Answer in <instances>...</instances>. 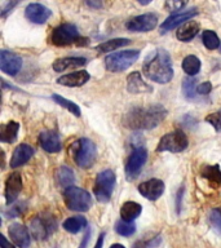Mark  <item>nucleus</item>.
I'll use <instances>...</instances> for the list:
<instances>
[{
    "instance_id": "393cba45",
    "label": "nucleus",
    "mask_w": 221,
    "mask_h": 248,
    "mask_svg": "<svg viewBox=\"0 0 221 248\" xmlns=\"http://www.w3.org/2000/svg\"><path fill=\"white\" fill-rule=\"evenodd\" d=\"M56 181L60 186L69 189L74 185L75 182V176H74V170L67 166H61L56 172Z\"/></svg>"
},
{
    "instance_id": "7ed1b4c3",
    "label": "nucleus",
    "mask_w": 221,
    "mask_h": 248,
    "mask_svg": "<svg viewBox=\"0 0 221 248\" xmlns=\"http://www.w3.org/2000/svg\"><path fill=\"white\" fill-rule=\"evenodd\" d=\"M70 153L77 166L80 168H91L96 160L97 149L95 142L89 139H79L70 146Z\"/></svg>"
},
{
    "instance_id": "39448f33",
    "label": "nucleus",
    "mask_w": 221,
    "mask_h": 248,
    "mask_svg": "<svg viewBox=\"0 0 221 248\" xmlns=\"http://www.w3.org/2000/svg\"><path fill=\"white\" fill-rule=\"evenodd\" d=\"M83 38L78 31V27L73 23H62L52 30L49 43L56 46H66L81 42Z\"/></svg>"
},
{
    "instance_id": "dca6fc26",
    "label": "nucleus",
    "mask_w": 221,
    "mask_h": 248,
    "mask_svg": "<svg viewBox=\"0 0 221 248\" xmlns=\"http://www.w3.org/2000/svg\"><path fill=\"white\" fill-rule=\"evenodd\" d=\"M25 16L29 21L38 25H42L49 18L52 16V11H49L48 8L44 7L43 4L39 3H31L29 4L25 9Z\"/></svg>"
},
{
    "instance_id": "4468645a",
    "label": "nucleus",
    "mask_w": 221,
    "mask_h": 248,
    "mask_svg": "<svg viewBox=\"0 0 221 248\" xmlns=\"http://www.w3.org/2000/svg\"><path fill=\"white\" fill-rule=\"evenodd\" d=\"M139 191L142 197H145L149 201H157L164 193V184H163L162 180L151 178V180L142 182L139 186Z\"/></svg>"
},
{
    "instance_id": "9d476101",
    "label": "nucleus",
    "mask_w": 221,
    "mask_h": 248,
    "mask_svg": "<svg viewBox=\"0 0 221 248\" xmlns=\"http://www.w3.org/2000/svg\"><path fill=\"white\" fill-rule=\"evenodd\" d=\"M147 151L143 146H136L129 155L126 163V176L127 180H135L142 170L143 164L146 163Z\"/></svg>"
},
{
    "instance_id": "0eeeda50",
    "label": "nucleus",
    "mask_w": 221,
    "mask_h": 248,
    "mask_svg": "<svg viewBox=\"0 0 221 248\" xmlns=\"http://www.w3.org/2000/svg\"><path fill=\"white\" fill-rule=\"evenodd\" d=\"M140 56L139 49H131V50H122V52H116L106 56L105 58V66L109 71L111 73H120L127 70L129 66H132L137 61Z\"/></svg>"
},
{
    "instance_id": "a18cd8bd",
    "label": "nucleus",
    "mask_w": 221,
    "mask_h": 248,
    "mask_svg": "<svg viewBox=\"0 0 221 248\" xmlns=\"http://www.w3.org/2000/svg\"><path fill=\"white\" fill-rule=\"evenodd\" d=\"M110 248H126V247H124L123 244L115 243V244H112V246H110Z\"/></svg>"
},
{
    "instance_id": "49530a36",
    "label": "nucleus",
    "mask_w": 221,
    "mask_h": 248,
    "mask_svg": "<svg viewBox=\"0 0 221 248\" xmlns=\"http://www.w3.org/2000/svg\"><path fill=\"white\" fill-rule=\"evenodd\" d=\"M220 50H221V46H220Z\"/></svg>"
},
{
    "instance_id": "4c0bfd02",
    "label": "nucleus",
    "mask_w": 221,
    "mask_h": 248,
    "mask_svg": "<svg viewBox=\"0 0 221 248\" xmlns=\"http://www.w3.org/2000/svg\"><path fill=\"white\" fill-rule=\"evenodd\" d=\"M211 91H212V84H211L209 81H205V83H201L199 85H197V93H198V94H202V96H205V94H208Z\"/></svg>"
},
{
    "instance_id": "f03ea898",
    "label": "nucleus",
    "mask_w": 221,
    "mask_h": 248,
    "mask_svg": "<svg viewBox=\"0 0 221 248\" xmlns=\"http://www.w3.org/2000/svg\"><path fill=\"white\" fill-rule=\"evenodd\" d=\"M143 74L150 80L166 84L172 80L174 78V69H172V61L168 52L164 49H157L145 60L142 66Z\"/></svg>"
},
{
    "instance_id": "ea45409f",
    "label": "nucleus",
    "mask_w": 221,
    "mask_h": 248,
    "mask_svg": "<svg viewBox=\"0 0 221 248\" xmlns=\"http://www.w3.org/2000/svg\"><path fill=\"white\" fill-rule=\"evenodd\" d=\"M15 5H17V1H13V3H7L5 5H4L3 8H1V16H5L9 11H12V8L15 7Z\"/></svg>"
},
{
    "instance_id": "c9c22d12",
    "label": "nucleus",
    "mask_w": 221,
    "mask_h": 248,
    "mask_svg": "<svg viewBox=\"0 0 221 248\" xmlns=\"http://www.w3.org/2000/svg\"><path fill=\"white\" fill-rule=\"evenodd\" d=\"M205 122H208L216 131H221V111L212 112L208 116H205Z\"/></svg>"
},
{
    "instance_id": "c03bdc74",
    "label": "nucleus",
    "mask_w": 221,
    "mask_h": 248,
    "mask_svg": "<svg viewBox=\"0 0 221 248\" xmlns=\"http://www.w3.org/2000/svg\"><path fill=\"white\" fill-rule=\"evenodd\" d=\"M87 5H89V7L92 8H101L102 7V3L101 1H87Z\"/></svg>"
},
{
    "instance_id": "6ab92c4d",
    "label": "nucleus",
    "mask_w": 221,
    "mask_h": 248,
    "mask_svg": "<svg viewBox=\"0 0 221 248\" xmlns=\"http://www.w3.org/2000/svg\"><path fill=\"white\" fill-rule=\"evenodd\" d=\"M39 143L47 153H58L61 151L62 145L57 133L52 131L42 132L39 136Z\"/></svg>"
},
{
    "instance_id": "c756f323",
    "label": "nucleus",
    "mask_w": 221,
    "mask_h": 248,
    "mask_svg": "<svg viewBox=\"0 0 221 248\" xmlns=\"http://www.w3.org/2000/svg\"><path fill=\"white\" fill-rule=\"evenodd\" d=\"M201 174L213 185H221V170L219 166H203Z\"/></svg>"
},
{
    "instance_id": "c85d7f7f",
    "label": "nucleus",
    "mask_w": 221,
    "mask_h": 248,
    "mask_svg": "<svg viewBox=\"0 0 221 248\" xmlns=\"http://www.w3.org/2000/svg\"><path fill=\"white\" fill-rule=\"evenodd\" d=\"M182 70L185 71L189 77H194L201 71V61L199 58L190 54L182 60Z\"/></svg>"
},
{
    "instance_id": "7c9ffc66",
    "label": "nucleus",
    "mask_w": 221,
    "mask_h": 248,
    "mask_svg": "<svg viewBox=\"0 0 221 248\" xmlns=\"http://www.w3.org/2000/svg\"><path fill=\"white\" fill-rule=\"evenodd\" d=\"M52 98L56 101V104H58L60 106H62V108H65L66 110H69L71 114H74L75 116H80V114H81L80 108H79V106H78L75 102L67 100V98H65V97L60 96V94H53V96H52Z\"/></svg>"
},
{
    "instance_id": "a19ab883",
    "label": "nucleus",
    "mask_w": 221,
    "mask_h": 248,
    "mask_svg": "<svg viewBox=\"0 0 221 248\" xmlns=\"http://www.w3.org/2000/svg\"><path fill=\"white\" fill-rule=\"evenodd\" d=\"M0 244H1V248H15V246L11 242H8L4 235H0Z\"/></svg>"
},
{
    "instance_id": "72a5a7b5",
    "label": "nucleus",
    "mask_w": 221,
    "mask_h": 248,
    "mask_svg": "<svg viewBox=\"0 0 221 248\" xmlns=\"http://www.w3.org/2000/svg\"><path fill=\"white\" fill-rule=\"evenodd\" d=\"M115 232L122 236H131L135 234L136 226L135 224H132V222H127V221L120 220L116 222Z\"/></svg>"
},
{
    "instance_id": "5701e85b",
    "label": "nucleus",
    "mask_w": 221,
    "mask_h": 248,
    "mask_svg": "<svg viewBox=\"0 0 221 248\" xmlns=\"http://www.w3.org/2000/svg\"><path fill=\"white\" fill-rule=\"evenodd\" d=\"M199 29H201V25L197 21H189L178 29L176 36L180 42H190L197 36Z\"/></svg>"
},
{
    "instance_id": "2eb2a0df",
    "label": "nucleus",
    "mask_w": 221,
    "mask_h": 248,
    "mask_svg": "<svg viewBox=\"0 0 221 248\" xmlns=\"http://www.w3.org/2000/svg\"><path fill=\"white\" fill-rule=\"evenodd\" d=\"M197 13L198 11L195 8H190V9L177 12V13L170 16V17L160 25V32L164 34L167 31L172 30V29L177 27L178 25H181V23H184L185 21H189L190 18H193L194 16H197Z\"/></svg>"
},
{
    "instance_id": "cd10ccee",
    "label": "nucleus",
    "mask_w": 221,
    "mask_h": 248,
    "mask_svg": "<svg viewBox=\"0 0 221 248\" xmlns=\"http://www.w3.org/2000/svg\"><path fill=\"white\" fill-rule=\"evenodd\" d=\"M131 40L129 39H111V40H108V42H104L98 44V46L95 48L97 52H100V53H106V52H112V50L118 49L120 46H124L129 44Z\"/></svg>"
},
{
    "instance_id": "6e6552de",
    "label": "nucleus",
    "mask_w": 221,
    "mask_h": 248,
    "mask_svg": "<svg viewBox=\"0 0 221 248\" xmlns=\"http://www.w3.org/2000/svg\"><path fill=\"white\" fill-rule=\"evenodd\" d=\"M115 173L111 170H102L97 174L93 194L100 203H108L110 201L115 186Z\"/></svg>"
},
{
    "instance_id": "20e7f679",
    "label": "nucleus",
    "mask_w": 221,
    "mask_h": 248,
    "mask_svg": "<svg viewBox=\"0 0 221 248\" xmlns=\"http://www.w3.org/2000/svg\"><path fill=\"white\" fill-rule=\"evenodd\" d=\"M63 199H65L66 207L70 211L75 212H87L92 207V197L91 194L84 189L71 186L63 191Z\"/></svg>"
},
{
    "instance_id": "9b49d317",
    "label": "nucleus",
    "mask_w": 221,
    "mask_h": 248,
    "mask_svg": "<svg viewBox=\"0 0 221 248\" xmlns=\"http://www.w3.org/2000/svg\"><path fill=\"white\" fill-rule=\"evenodd\" d=\"M157 23H158V16L154 13H145L129 19L126 23V27L129 31H135V32H149L154 30Z\"/></svg>"
},
{
    "instance_id": "f257e3e1",
    "label": "nucleus",
    "mask_w": 221,
    "mask_h": 248,
    "mask_svg": "<svg viewBox=\"0 0 221 248\" xmlns=\"http://www.w3.org/2000/svg\"><path fill=\"white\" fill-rule=\"evenodd\" d=\"M166 116V108L159 104L147 108H132L124 115L123 125L129 129H153L158 127Z\"/></svg>"
},
{
    "instance_id": "1a4fd4ad",
    "label": "nucleus",
    "mask_w": 221,
    "mask_h": 248,
    "mask_svg": "<svg viewBox=\"0 0 221 248\" xmlns=\"http://www.w3.org/2000/svg\"><path fill=\"white\" fill-rule=\"evenodd\" d=\"M188 137L182 131H177L167 133L160 139L157 147V151H171V153H181L188 147Z\"/></svg>"
},
{
    "instance_id": "423d86ee",
    "label": "nucleus",
    "mask_w": 221,
    "mask_h": 248,
    "mask_svg": "<svg viewBox=\"0 0 221 248\" xmlns=\"http://www.w3.org/2000/svg\"><path fill=\"white\" fill-rule=\"evenodd\" d=\"M57 228V221L49 213H42L30 221L31 235L36 240H47Z\"/></svg>"
},
{
    "instance_id": "f8f14e48",
    "label": "nucleus",
    "mask_w": 221,
    "mask_h": 248,
    "mask_svg": "<svg viewBox=\"0 0 221 248\" xmlns=\"http://www.w3.org/2000/svg\"><path fill=\"white\" fill-rule=\"evenodd\" d=\"M22 67V58L18 54L3 49L0 52V69L7 75L15 77Z\"/></svg>"
},
{
    "instance_id": "ddd939ff",
    "label": "nucleus",
    "mask_w": 221,
    "mask_h": 248,
    "mask_svg": "<svg viewBox=\"0 0 221 248\" xmlns=\"http://www.w3.org/2000/svg\"><path fill=\"white\" fill-rule=\"evenodd\" d=\"M21 190H22V177L18 172H13L5 180L4 195H5V202L8 205H11L18 198Z\"/></svg>"
},
{
    "instance_id": "2f4dec72",
    "label": "nucleus",
    "mask_w": 221,
    "mask_h": 248,
    "mask_svg": "<svg viewBox=\"0 0 221 248\" xmlns=\"http://www.w3.org/2000/svg\"><path fill=\"white\" fill-rule=\"evenodd\" d=\"M202 42L205 44L207 49H216L217 46H220V39L216 35V32L212 30H205L202 34Z\"/></svg>"
},
{
    "instance_id": "4be33fe9",
    "label": "nucleus",
    "mask_w": 221,
    "mask_h": 248,
    "mask_svg": "<svg viewBox=\"0 0 221 248\" xmlns=\"http://www.w3.org/2000/svg\"><path fill=\"white\" fill-rule=\"evenodd\" d=\"M87 63V60L84 57H65L58 58L53 63V70L57 73H63L69 69H77L81 67Z\"/></svg>"
},
{
    "instance_id": "58836bf2",
    "label": "nucleus",
    "mask_w": 221,
    "mask_h": 248,
    "mask_svg": "<svg viewBox=\"0 0 221 248\" xmlns=\"http://www.w3.org/2000/svg\"><path fill=\"white\" fill-rule=\"evenodd\" d=\"M21 205H16V207H12L9 211H7L5 212V216H8L9 218H15V217H17L19 215V213L22 212V209L19 208Z\"/></svg>"
},
{
    "instance_id": "a878e982",
    "label": "nucleus",
    "mask_w": 221,
    "mask_h": 248,
    "mask_svg": "<svg viewBox=\"0 0 221 248\" xmlns=\"http://www.w3.org/2000/svg\"><path fill=\"white\" fill-rule=\"evenodd\" d=\"M19 124L17 122H9L7 124H3L0 127V141L1 142L11 143L16 141L17 139V133H18Z\"/></svg>"
},
{
    "instance_id": "412c9836",
    "label": "nucleus",
    "mask_w": 221,
    "mask_h": 248,
    "mask_svg": "<svg viewBox=\"0 0 221 248\" xmlns=\"http://www.w3.org/2000/svg\"><path fill=\"white\" fill-rule=\"evenodd\" d=\"M89 78L91 77H89L88 71L81 70V71H77V73L62 75L61 78L57 79V83L61 85H66V87H81L89 80Z\"/></svg>"
},
{
    "instance_id": "a211bd4d",
    "label": "nucleus",
    "mask_w": 221,
    "mask_h": 248,
    "mask_svg": "<svg viewBox=\"0 0 221 248\" xmlns=\"http://www.w3.org/2000/svg\"><path fill=\"white\" fill-rule=\"evenodd\" d=\"M32 155H34V149L30 145H27V143H21L13 151V155H12L9 164H11L12 168L21 167L25 163L29 162Z\"/></svg>"
},
{
    "instance_id": "aec40b11",
    "label": "nucleus",
    "mask_w": 221,
    "mask_h": 248,
    "mask_svg": "<svg viewBox=\"0 0 221 248\" xmlns=\"http://www.w3.org/2000/svg\"><path fill=\"white\" fill-rule=\"evenodd\" d=\"M127 89L128 92L133 93V94H140V93H151L153 92V87L146 84L141 78V74L139 71L131 73L127 78Z\"/></svg>"
},
{
    "instance_id": "e433bc0d",
    "label": "nucleus",
    "mask_w": 221,
    "mask_h": 248,
    "mask_svg": "<svg viewBox=\"0 0 221 248\" xmlns=\"http://www.w3.org/2000/svg\"><path fill=\"white\" fill-rule=\"evenodd\" d=\"M164 7L168 12H172V13H177V11H181L182 8L186 7V1H174V0H170V1H166Z\"/></svg>"
},
{
    "instance_id": "f3484780",
    "label": "nucleus",
    "mask_w": 221,
    "mask_h": 248,
    "mask_svg": "<svg viewBox=\"0 0 221 248\" xmlns=\"http://www.w3.org/2000/svg\"><path fill=\"white\" fill-rule=\"evenodd\" d=\"M9 236L11 239L13 240V243L19 248H29L31 242V236L29 234V230H27L23 225L21 224H12L9 226Z\"/></svg>"
},
{
    "instance_id": "b1692460",
    "label": "nucleus",
    "mask_w": 221,
    "mask_h": 248,
    "mask_svg": "<svg viewBox=\"0 0 221 248\" xmlns=\"http://www.w3.org/2000/svg\"><path fill=\"white\" fill-rule=\"evenodd\" d=\"M142 207L136 202H126L122 208H120V217L122 220L127 221V222H132L135 221L137 217L141 215Z\"/></svg>"
},
{
    "instance_id": "37998d69",
    "label": "nucleus",
    "mask_w": 221,
    "mask_h": 248,
    "mask_svg": "<svg viewBox=\"0 0 221 248\" xmlns=\"http://www.w3.org/2000/svg\"><path fill=\"white\" fill-rule=\"evenodd\" d=\"M104 236H105L104 232H101L100 236H98V239H97V243L96 246H95V248H102V244H104Z\"/></svg>"
},
{
    "instance_id": "bb28decb",
    "label": "nucleus",
    "mask_w": 221,
    "mask_h": 248,
    "mask_svg": "<svg viewBox=\"0 0 221 248\" xmlns=\"http://www.w3.org/2000/svg\"><path fill=\"white\" fill-rule=\"evenodd\" d=\"M62 226H63L66 232H71V234H77V232H81L83 229H85V226H87V218L83 216L70 217V218L65 220Z\"/></svg>"
},
{
    "instance_id": "79ce46f5",
    "label": "nucleus",
    "mask_w": 221,
    "mask_h": 248,
    "mask_svg": "<svg viewBox=\"0 0 221 248\" xmlns=\"http://www.w3.org/2000/svg\"><path fill=\"white\" fill-rule=\"evenodd\" d=\"M89 236H91V230H87V234H85V236H84V240H83V242H81V244H80V247L79 248H85L87 247V243H88L89 242Z\"/></svg>"
},
{
    "instance_id": "f704fd0d",
    "label": "nucleus",
    "mask_w": 221,
    "mask_h": 248,
    "mask_svg": "<svg viewBox=\"0 0 221 248\" xmlns=\"http://www.w3.org/2000/svg\"><path fill=\"white\" fill-rule=\"evenodd\" d=\"M208 221H209V224H211V226H212V228L219 232V234H221V209L220 208L212 209V211L209 212Z\"/></svg>"
},
{
    "instance_id": "473e14b6",
    "label": "nucleus",
    "mask_w": 221,
    "mask_h": 248,
    "mask_svg": "<svg viewBox=\"0 0 221 248\" xmlns=\"http://www.w3.org/2000/svg\"><path fill=\"white\" fill-rule=\"evenodd\" d=\"M195 79L193 78H186L182 83V92L186 100H194L197 97V87H195Z\"/></svg>"
}]
</instances>
